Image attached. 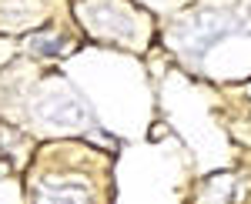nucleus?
Segmentation results:
<instances>
[{
  "label": "nucleus",
  "instance_id": "nucleus-1",
  "mask_svg": "<svg viewBox=\"0 0 251 204\" xmlns=\"http://www.w3.org/2000/svg\"><path fill=\"white\" fill-rule=\"evenodd\" d=\"M30 204H111V161L77 144H57L30 171Z\"/></svg>",
  "mask_w": 251,
  "mask_h": 204
}]
</instances>
